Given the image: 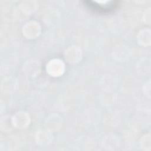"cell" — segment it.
I'll list each match as a JSON object with an SVG mask.
<instances>
[{"label":"cell","instance_id":"obj_1","mask_svg":"<svg viewBox=\"0 0 151 151\" xmlns=\"http://www.w3.org/2000/svg\"><path fill=\"white\" fill-rule=\"evenodd\" d=\"M47 72L51 76L58 77L63 74L65 70V65L63 61L60 59L50 60L46 67Z\"/></svg>","mask_w":151,"mask_h":151},{"label":"cell","instance_id":"obj_2","mask_svg":"<svg viewBox=\"0 0 151 151\" xmlns=\"http://www.w3.org/2000/svg\"><path fill=\"white\" fill-rule=\"evenodd\" d=\"M22 32L23 35L27 38H35L41 32V27L35 21H29L23 27Z\"/></svg>","mask_w":151,"mask_h":151},{"label":"cell","instance_id":"obj_3","mask_svg":"<svg viewBox=\"0 0 151 151\" xmlns=\"http://www.w3.org/2000/svg\"><path fill=\"white\" fill-rule=\"evenodd\" d=\"M12 122L14 127L19 129L25 128L29 124V116L25 111H18L12 117Z\"/></svg>","mask_w":151,"mask_h":151},{"label":"cell","instance_id":"obj_4","mask_svg":"<svg viewBox=\"0 0 151 151\" xmlns=\"http://www.w3.org/2000/svg\"><path fill=\"white\" fill-rule=\"evenodd\" d=\"M64 56L65 60L70 63H76L78 62L82 56L81 49L76 46H72L68 48L65 52Z\"/></svg>","mask_w":151,"mask_h":151},{"label":"cell","instance_id":"obj_5","mask_svg":"<svg viewBox=\"0 0 151 151\" xmlns=\"http://www.w3.org/2000/svg\"><path fill=\"white\" fill-rule=\"evenodd\" d=\"M53 136L51 131L47 130H40L37 132L36 134L37 143L42 146L49 145L52 141Z\"/></svg>","mask_w":151,"mask_h":151},{"label":"cell","instance_id":"obj_6","mask_svg":"<svg viewBox=\"0 0 151 151\" xmlns=\"http://www.w3.org/2000/svg\"><path fill=\"white\" fill-rule=\"evenodd\" d=\"M130 54L128 47L124 45H117L113 51V56L117 60L123 61L127 59Z\"/></svg>","mask_w":151,"mask_h":151},{"label":"cell","instance_id":"obj_7","mask_svg":"<svg viewBox=\"0 0 151 151\" xmlns=\"http://www.w3.org/2000/svg\"><path fill=\"white\" fill-rule=\"evenodd\" d=\"M45 125L47 129L51 131L57 130L61 125V119L58 115L52 114L47 119Z\"/></svg>","mask_w":151,"mask_h":151},{"label":"cell","instance_id":"obj_8","mask_svg":"<svg viewBox=\"0 0 151 151\" xmlns=\"http://www.w3.org/2000/svg\"><path fill=\"white\" fill-rule=\"evenodd\" d=\"M17 87V83L15 79L12 77L4 78L1 83V88L3 91L11 93L14 91Z\"/></svg>","mask_w":151,"mask_h":151},{"label":"cell","instance_id":"obj_9","mask_svg":"<svg viewBox=\"0 0 151 151\" xmlns=\"http://www.w3.org/2000/svg\"><path fill=\"white\" fill-rule=\"evenodd\" d=\"M40 64L37 61H28L24 65V71L31 76H35L40 71Z\"/></svg>","mask_w":151,"mask_h":151},{"label":"cell","instance_id":"obj_10","mask_svg":"<svg viewBox=\"0 0 151 151\" xmlns=\"http://www.w3.org/2000/svg\"><path fill=\"white\" fill-rule=\"evenodd\" d=\"M103 147L108 150H114L119 147V141L113 135H108L103 142Z\"/></svg>","mask_w":151,"mask_h":151},{"label":"cell","instance_id":"obj_11","mask_svg":"<svg viewBox=\"0 0 151 151\" xmlns=\"http://www.w3.org/2000/svg\"><path fill=\"white\" fill-rule=\"evenodd\" d=\"M137 40L142 45H149L150 44V31L147 29L141 30L137 36Z\"/></svg>","mask_w":151,"mask_h":151},{"label":"cell","instance_id":"obj_12","mask_svg":"<svg viewBox=\"0 0 151 151\" xmlns=\"http://www.w3.org/2000/svg\"><path fill=\"white\" fill-rule=\"evenodd\" d=\"M0 126L1 130L4 131L10 130L12 127H14L12 117H9L8 116H4L1 119Z\"/></svg>","mask_w":151,"mask_h":151},{"label":"cell","instance_id":"obj_13","mask_svg":"<svg viewBox=\"0 0 151 151\" xmlns=\"http://www.w3.org/2000/svg\"><path fill=\"white\" fill-rule=\"evenodd\" d=\"M140 147L143 150H150V134L144 136L140 141Z\"/></svg>","mask_w":151,"mask_h":151},{"label":"cell","instance_id":"obj_14","mask_svg":"<svg viewBox=\"0 0 151 151\" xmlns=\"http://www.w3.org/2000/svg\"><path fill=\"white\" fill-rule=\"evenodd\" d=\"M150 81H148V83H146V84L144 86L143 88V91L145 92V94L147 96L149 97H150Z\"/></svg>","mask_w":151,"mask_h":151}]
</instances>
